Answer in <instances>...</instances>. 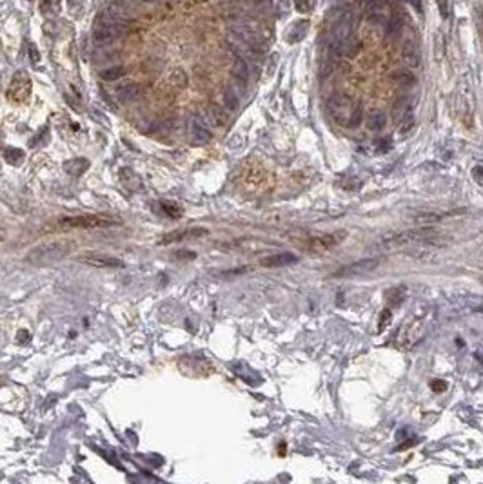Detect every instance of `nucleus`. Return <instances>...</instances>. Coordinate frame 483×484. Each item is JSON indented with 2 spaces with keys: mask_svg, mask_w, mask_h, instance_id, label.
<instances>
[{
  "mask_svg": "<svg viewBox=\"0 0 483 484\" xmlns=\"http://www.w3.org/2000/svg\"><path fill=\"white\" fill-rule=\"evenodd\" d=\"M236 183L240 185V189L244 192H249V194H258V192H263V190H269L273 183L271 174L267 173L265 169L262 167V163L258 161H244L236 174Z\"/></svg>",
  "mask_w": 483,
  "mask_h": 484,
  "instance_id": "f257e3e1",
  "label": "nucleus"
},
{
  "mask_svg": "<svg viewBox=\"0 0 483 484\" xmlns=\"http://www.w3.org/2000/svg\"><path fill=\"white\" fill-rule=\"evenodd\" d=\"M438 236H440V232H438L436 229L420 225V227H416V229L401 231V232H398V234H392V236L385 238V240L382 241V248H385V250H400V248H405L413 243L434 241Z\"/></svg>",
  "mask_w": 483,
  "mask_h": 484,
  "instance_id": "f03ea898",
  "label": "nucleus"
},
{
  "mask_svg": "<svg viewBox=\"0 0 483 484\" xmlns=\"http://www.w3.org/2000/svg\"><path fill=\"white\" fill-rule=\"evenodd\" d=\"M117 225V221L108 216L100 214H86V216H69L62 218L55 223L57 231H71V229H105Z\"/></svg>",
  "mask_w": 483,
  "mask_h": 484,
  "instance_id": "7ed1b4c3",
  "label": "nucleus"
},
{
  "mask_svg": "<svg viewBox=\"0 0 483 484\" xmlns=\"http://www.w3.org/2000/svg\"><path fill=\"white\" fill-rule=\"evenodd\" d=\"M73 245L71 243H64V241H59V243H46L42 247L33 248L28 256H25V261H30L33 265H49V263H55L57 260L64 258L67 252L71 250Z\"/></svg>",
  "mask_w": 483,
  "mask_h": 484,
  "instance_id": "20e7f679",
  "label": "nucleus"
},
{
  "mask_svg": "<svg viewBox=\"0 0 483 484\" xmlns=\"http://www.w3.org/2000/svg\"><path fill=\"white\" fill-rule=\"evenodd\" d=\"M354 105L356 104L353 102V98L347 95H342V93H336V95H333L327 100V111H329V115L333 116L338 124L345 125V127H347V122H349V116L351 112H353Z\"/></svg>",
  "mask_w": 483,
  "mask_h": 484,
  "instance_id": "39448f33",
  "label": "nucleus"
},
{
  "mask_svg": "<svg viewBox=\"0 0 483 484\" xmlns=\"http://www.w3.org/2000/svg\"><path fill=\"white\" fill-rule=\"evenodd\" d=\"M31 93V80L25 73H17L15 78L11 80L8 89V100L11 104H24L25 100L30 98Z\"/></svg>",
  "mask_w": 483,
  "mask_h": 484,
  "instance_id": "423d86ee",
  "label": "nucleus"
},
{
  "mask_svg": "<svg viewBox=\"0 0 483 484\" xmlns=\"http://www.w3.org/2000/svg\"><path fill=\"white\" fill-rule=\"evenodd\" d=\"M343 236H345V232L340 231V232H331V234H324V236L311 238V240H307V243H305V248L314 254L327 252V250H331L333 247H336L338 243H342Z\"/></svg>",
  "mask_w": 483,
  "mask_h": 484,
  "instance_id": "0eeeda50",
  "label": "nucleus"
},
{
  "mask_svg": "<svg viewBox=\"0 0 483 484\" xmlns=\"http://www.w3.org/2000/svg\"><path fill=\"white\" fill-rule=\"evenodd\" d=\"M76 261L80 263H86L89 267H96V269H124L125 263L118 258L108 256V254H84V256H78Z\"/></svg>",
  "mask_w": 483,
  "mask_h": 484,
  "instance_id": "6e6552de",
  "label": "nucleus"
},
{
  "mask_svg": "<svg viewBox=\"0 0 483 484\" xmlns=\"http://www.w3.org/2000/svg\"><path fill=\"white\" fill-rule=\"evenodd\" d=\"M378 265H380V260H378V258H369V260H360V261H354V263H351V265L342 267V269L336 270V272H334L333 276H334V277H351V276H360V274H367V272H371V270H374Z\"/></svg>",
  "mask_w": 483,
  "mask_h": 484,
  "instance_id": "1a4fd4ad",
  "label": "nucleus"
},
{
  "mask_svg": "<svg viewBox=\"0 0 483 484\" xmlns=\"http://www.w3.org/2000/svg\"><path fill=\"white\" fill-rule=\"evenodd\" d=\"M365 18L371 24H385L389 20V11L385 0H369L365 6Z\"/></svg>",
  "mask_w": 483,
  "mask_h": 484,
  "instance_id": "9d476101",
  "label": "nucleus"
},
{
  "mask_svg": "<svg viewBox=\"0 0 483 484\" xmlns=\"http://www.w3.org/2000/svg\"><path fill=\"white\" fill-rule=\"evenodd\" d=\"M207 234L205 229H187V231H176L171 232V234H166L162 236V240L158 241L160 245H167V243H175V241H182V240H191V238H202Z\"/></svg>",
  "mask_w": 483,
  "mask_h": 484,
  "instance_id": "9b49d317",
  "label": "nucleus"
},
{
  "mask_svg": "<svg viewBox=\"0 0 483 484\" xmlns=\"http://www.w3.org/2000/svg\"><path fill=\"white\" fill-rule=\"evenodd\" d=\"M296 260H298V258L291 252H278V254H273V256L263 258V260L260 261V265L265 267V269H278V267L291 265Z\"/></svg>",
  "mask_w": 483,
  "mask_h": 484,
  "instance_id": "f8f14e48",
  "label": "nucleus"
},
{
  "mask_svg": "<svg viewBox=\"0 0 483 484\" xmlns=\"http://www.w3.org/2000/svg\"><path fill=\"white\" fill-rule=\"evenodd\" d=\"M309 33V20H296L294 24L289 27L287 35H285V40L289 44H298L302 42Z\"/></svg>",
  "mask_w": 483,
  "mask_h": 484,
  "instance_id": "ddd939ff",
  "label": "nucleus"
},
{
  "mask_svg": "<svg viewBox=\"0 0 483 484\" xmlns=\"http://www.w3.org/2000/svg\"><path fill=\"white\" fill-rule=\"evenodd\" d=\"M249 64H247L246 58H240L236 56V60H234L233 64V76L234 80H236L238 83H240L242 87L247 86V80H249Z\"/></svg>",
  "mask_w": 483,
  "mask_h": 484,
  "instance_id": "4468645a",
  "label": "nucleus"
},
{
  "mask_svg": "<svg viewBox=\"0 0 483 484\" xmlns=\"http://www.w3.org/2000/svg\"><path fill=\"white\" fill-rule=\"evenodd\" d=\"M401 56H404V62L407 64L409 67H420L421 66V53L420 49H418L414 44H411L409 42L407 46L404 47V53H401Z\"/></svg>",
  "mask_w": 483,
  "mask_h": 484,
  "instance_id": "2eb2a0df",
  "label": "nucleus"
},
{
  "mask_svg": "<svg viewBox=\"0 0 483 484\" xmlns=\"http://www.w3.org/2000/svg\"><path fill=\"white\" fill-rule=\"evenodd\" d=\"M191 134L195 136V141L196 144H205V141L211 140V133L207 131V127H205L204 124H202L198 118H195L191 124Z\"/></svg>",
  "mask_w": 483,
  "mask_h": 484,
  "instance_id": "dca6fc26",
  "label": "nucleus"
},
{
  "mask_svg": "<svg viewBox=\"0 0 483 484\" xmlns=\"http://www.w3.org/2000/svg\"><path fill=\"white\" fill-rule=\"evenodd\" d=\"M385 124H387V116L383 115L382 111H372L371 115H369V118H367V129L372 131V133L382 131V129L385 127Z\"/></svg>",
  "mask_w": 483,
  "mask_h": 484,
  "instance_id": "f3484780",
  "label": "nucleus"
},
{
  "mask_svg": "<svg viewBox=\"0 0 483 484\" xmlns=\"http://www.w3.org/2000/svg\"><path fill=\"white\" fill-rule=\"evenodd\" d=\"M392 82H394L398 87L409 89V87L416 86V76H414L411 71H398V73L392 75Z\"/></svg>",
  "mask_w": 483,
  "mask_h": 484,
  "instance_id": "a211bd4d",
  "label": "nucleus"
},
{
  "mask_svg": "<svg viewBox=\"0 0 483 484\" xmlns=\"http://www.w3.org/2000/svg\"><path fill=\"white\" fill-rule=\"evenodd\" d=\"M409 111H411V102H409V98H400V100H398V102L394 104V109H392V116H394V120L400 122L405 115H409Z\"/></svg>",
  "mask_w": 483,
  "mask_h": 484,
  "instance_id": "6ab92c4d",
  "label": "nucleus"
},
{
  "mask_svg": "<svg viewBox=\"0 0 483 484\" xmlns=\"http://www.w3.org/2000/svg\"><path fill=\"white\" fill-rule=\"evenodd\" d=\"M404 27V20L400 17H391L385 22V37H396Z\"/></svg>",
  "mask_w": 483,
  "mask_h": 484,
  "instance_id": "aec40b11",
  "label": "nucleus"
},
{
  "mask_svg": "<svg viewBox=\"0 0 483 484\" xmlns=\"http://www.w3.org/2000/svg\"><path fill=\"white\" fill-rule=\"evenodd\" d=\"M363 122V105L362 104H356L353 109V112H351L349 116V122H347V127L351 129H356L360 127V124Z\"/></svg>",
  "mask_w": 483,
  "mask_h": 484,
  "instance_id": "412c9836",
  "label": "nucleus"
},
{
  "mask_svg": "<svg viewBox=\"0 0 483 484\" xmlns=\"http://www.w3.org/2000/svg\"><path fill=\"white\" fill-rule=\"evenodd\" d=\"M100 76L104 80H108V82H113V80H118V78H124V76H125V67H122V66L109 67V69L102 71Z\"/></svg>",
  "mask_w": 483,
  "mask_h": 484,
  "instance_id": "4be33fe9",
  "label": "nucleus"
},
{
  "mask_svg": "<svg viewBox=\"0 0 483 484\" xmlns=\"http://www.w3.org/2000/svg\"><path fill=\"white\" fill-rule=\"evenodd\" d=\"M442 218L443 216L436 214V212H423V214L414 216V221H416L418 225H429V223H438Z\"/></svg>",
  "mask_w": 483,
  "mask_h": 484,
  "instance_id": "5701e85b",
  "label": "nucleus"
},
{
  "mask_svg": "<svg viewBox=\"0 0 483 484\" xmlns=\"http://www.w3.org/2000/svg\"><path fill=\"white\" fill-rule=\"evenodd\" d=\"M224 104H225V107L229 109V111L238 109V105H240V100H238V95H236V91H234V89H225Z\"/></svg>",
  "mask_w": 483,
  "mask_h": 484,
  "instance_id": "b1692460",
  "label": "nucleus"
},
{
  "mask_svg": "<svg viewBox=\"0 0 483 484\" xmlns=\"http://www.w3.org/2000/svg\"><path fill=\"white\" fill-rule=\"evenodd\" d=\"M160 207H162V212L164 214H167L169 218H180L182 216V209L176 205V203H171V202H162L160 203Z\"/></svg>",
  "mask_w": 483,
  "mask_h": 484,
  "instance_id": "393cba45",
  "label": "nucleus"
},
{
  "mask_svg": "<svg viewBox=\"0 0 483 484\" xmlns=\"http://www.w3.org/2000/svg\"><path fill=\"white\" fill-rule=\"evenodd\" d=\"M413 127H414V116L409 112V115H405L404 118L400 120V133L401 134L409 133V131H411Z\"/></svg>",
  "mask_w": 483,
  "mask_h": 484,
  "instance_id": "a878e982",
  "label": "nucleus"
},
{
  "mask_svg": "<svg viewBox=\"0 0 483 484\" xmlns=\"http://www.w3.org/2000/svg\"><path fill=\"white\" fill-rule=\"evenodd\" d=\"M118 95H120L122 100H133L135 96L138 95V87H135V86H125V87H122L120 91H118Z\"/></svg>",
  "mask_w": 483,
  "mask_h": 484,
  "instance_id": "bb28decb",
  "label": "nucleus"
},
{
  "mask_svg": "<svg viewBox=\"0 0 483 484\" xmlns=\"http://www.w3.org/2000/svg\"><path fill=\"white\" fill-rule=\"evenodd\" d=\"M171 82L175 83L176 87H183L187 83V76H185V73H183L182 69H176L171 75Z\"/></svg>",
  "mask_w": 483,
  "mask_h": 484,
  "instance_id": "cd10ccee",
  "label": "nucleus"
},
{
  "mask_svg": "<svg viewBox=\"0 0 483 484\" xmlns=\"http://www.w3.org/2000/svg\"><path fill=\"white\" fill-rule=\"evenodd\" d=\"M391 319H392V314L389 308H385V310H382V316H380V325H378V330L383 332L385 328L391 325Z\"/></svg>",
  "mask_w": 483,
  "mask_h": 484,
  "instance_id": "c85d7f7f",
  "label": "nucleus"
},
{
  "mask_svg": "<svg viewBox=\"0 0 483 484\" xmlns=\"http://www.w3.org/2000/svg\"><path fill=\"white\" fill-rule=\"evenodd\" d=\"M314 6L312 0H294V8L298 13H309Z\"/></svg>",
  "mask_w": 483,
  "mask_h": 484,
  "instance_id": "c756f323",
  "label": "nucleus"
},
{
  "mask_svg": "<svg viewBox=\"0 0 483 484\" xmlns=\"http://www.w3.org/2000/svg\"><path fill=\"white\" fill-rule=\"evenodd\" d=\"M289 11H291V2H289V0H280L278 2V17L285 18L289 15Z\"/></svg>",
  "mask_w": 483,
  "mask_h": 484,
  "instance_id": "7c9ffc66",
  "label": "nucleus"
},
{
  "mask_svg": "<svg viewBox=\"0 0 483 484\" xmlns=\"http://www.w3.org/2000/svg\"><path fill=\"white\" fill-rule=\"evenodd\" d=\"M436 2H438V9H440L442 18L449 17V0H436Z\"/></svg>",
  "mask_w": 483,
  "mask_h": 484,
  "instance_id": "2f4dec72",
  "label": "nucleus"
},
{
  "mask_svg": "<svg viewBox=\"0 0 483 484\" xmlns=\"http://www.w3.org/2000/svg\"><path fill=\"white\" fill-rule=\"evenodd\" d=\"M378 149L382 151V153H387V151L391 149V140H380L378 141Z\"/></svg>",
  "mask_w": 483,
  "mask_h": 484,
  "instance_id": "473e14b6",
  "label": "nucleus"
},
{
  "mask_svg": "<svg viewBox=\"0 0 483 484\" xmlns=\"http://www.w3.org/2000/svg\"><path fill=\"white\" fill-rule=\"evenodd\" d=\"M447 388V385H445V381H433V390H445Z\"/></svg>",
  "mask_w": 483,
  "mask_h": 484,
  "instance_id": "72a5a7b5",
  "label": "nucleus"
},
{
  "mask_svg": "<svg viewBox=\"0 0 483 484\" xmlns=\"http://www.w3.org/2000/svg\"><path fill=\"white\" fill-rule=\"evenodd\" d=\"M31 56H33V58H31L33 62H37V60H38V54H37V49H35V47H31Z\"/></svg>",
  "mask_w": 483,
  "mask_h": 484,
  "instance_id": "f704fd0d",
  "label": "nucleus"
},
{
  "mask_svg": "<svg viewBox=\"0 0 483 484\" xmlns=\"http://www.w3.org/2000/svg\"><path fill=\"white\" fill-rule=\"evenodd\" d=\"M0 240H2V236H0Z\"/></svg>",
  "mask_w": 483,
  "mask_h": 484,
  "instance_id": "c9c22d12",
  "label": "nucleus"
},
{
  "mask_svg": "<svg viewBox=\"0 0 483 484\" xmlns=\"http://www.w3.org/2000/svg\"><path fill=\"white\" fill-rule=\"evenodd\" d=\"M481 281H483V277H481Z\"/></svg>",
  "mask_w": 483,
  "mask_h": 484,
  "instance_id": "e433bc0d",
  "label": "nucleus"
}]
</instances>
